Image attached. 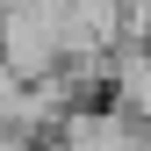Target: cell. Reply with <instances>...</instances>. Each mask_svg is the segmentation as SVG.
Here are the masks:
<instances>
[{"mask_svg": "<svg viewBox=\"0 0 151 151\" xmlns=\"http://www.w3.org/2000/svg\"><path fill=\"white\" fill-rule=\"evenodd\" d=\"M0 58H7L14 79H50V72L65 65V14L58 0H14L7 22H0Z\"/></svg>", "mask_w": 151, "mask_h": 151, "instance_id": "1", "label": "cell"}, {"mask_svg": "<svg viewBox=\"0 0 151 151\" xmlns=\"http://www.w3.org/2000/svg\"><path fill=\"white\" fill-rule=\"evenodd\" d=\"M50 151H151V122L129 115V108H115V101H101V108L79 101V108L58 122Z\"/></svg>", "mask_w": 151, "mask_h": 151, "instance_id": "2", "label": "cell"}]
</instances>
